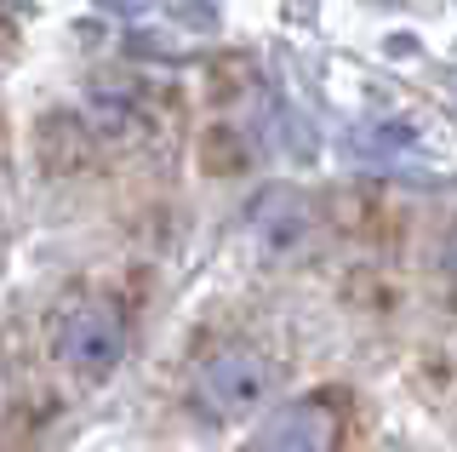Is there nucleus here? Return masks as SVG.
Masks as SVG:
<instances>
[]
</instances>
